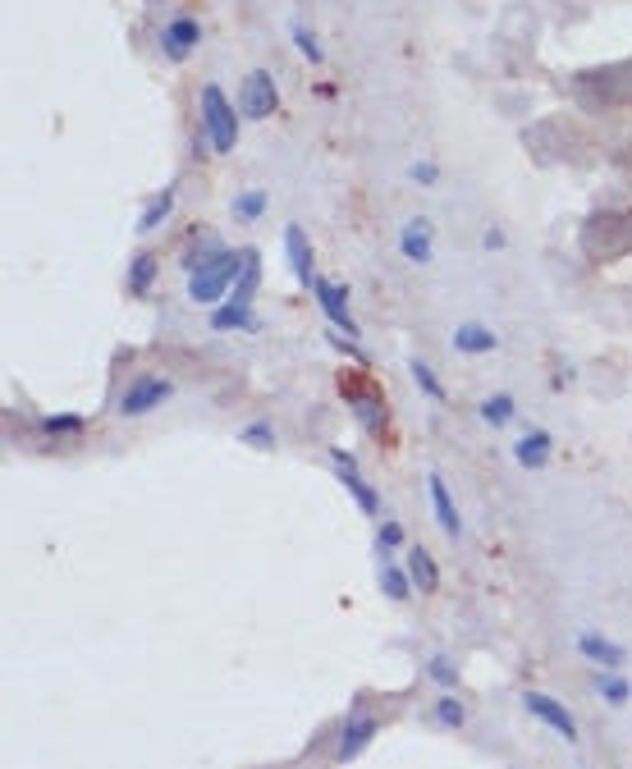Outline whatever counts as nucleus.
I'll use <instances>...</instances> for the list:
<instances>
[{"instance_id": "nucleus-26", "label": "nucleus", "mask_w": 632, "mask_h": 769, "mask_svg": "<svg viewBox=\"0 0 632 769\" xmlns=\"http://www.w3.org/2000/svg\"><path fill=\"white\" fill-rule=\"evenodd\" d=\"M42 426L51 435H60V431H83V417L78 412H51V417H42Z\"/></svg>"}, {"instance_id": "nucleus-11", "label": "nucleus", "mask_w": 632, "mask_h": 769, "mask_svg": "<svg viewBox=\"0 0 632 769\" xmlns=\"http://www.w3.org/2000/svg\"><path fill=\"white\" fill-rule=\"evenodd\" d=\"M330 463H335L339 481H344V486H349L353 495H358V509H362V513H376V495H371V486L358 477V467H353V458L344 454V449H335V454H330Z\"/></svg>"}, {"instance_id": "nucleus-30", "label": "nucleus", "mask_w": 632, "mask_h": 769, "mask_svg": "<svg viewBox=\"0 0 632 769\" xmlns=\"http://www.w3.org/2000/svg\"><path fill=\"white\" fill-rule=\"evenodd\" d=\"M376 541H381L385 550H394V545L404 541V527H399V522H381V536H376Z\"/></svg>"}, {"instance_id": "nucleus-10", "label": "nucleus", "mask_w": 632, "mask_h": 769, "mask_svg": "<svg viewBox=\"0 0 632 769\" xmlns=\"http://www.w3.org/2000/svg\"><path fill=\"white\" fill-rule=\"evenodd\" d=\"M197 37H202V28H197V19H170L161 33V46L170 60H184L188 51L197 46Z\"/></svg>"}, {"instance_id": "nucleus-14", "label": "nucleus", "mask_w": 632, "mask_h": 769, "mask_svg": "<svg viewBox=\"0 0 632 769\" xmlns=\"http://www.w3.org/2000/svg\"><path fill=\"white\" fill-rule=\"evenodd\" d=\"M495 344H500V339H495V330H486V325H477V321H468V325H458V330H454V348H458V353H468V358L491 353Z\"/></svg>"}, {"instance_id": "nucleus-16", "label": "nucleus", "mask_w": 632, "mask_h": 769, "mask_svg": "<svg viewBox=\"0 0 632 769\" xmlns=\"http://www.w3.org/2000/svg\"><path fill=\"white\" fill-rule=\"evenodd\" d=\"M550 449H555V440H550L545 431H527L523 440H518V449H513V458H518L523 467H545L550 463Z\"/></svg>"}, {"instance_id": "nucleus-5", "label": "nucleus", "mask_w": 632, "mask_h": 769, "mask_svg": "<svg viewBox=\"0 0 632 769\" xmlns=\"http://www.w3.org/2000/svg\"><path fill=\"white\" fill-rule=\"evenodd\" d=\"M170 394H175V385H170L165 376H138L129 390H124L120 412H124V417H142V412H152L156 403H165Z\"/></svg>"}, {"instance_id": "nucleus-7", "label": "nucleus", "mask_w": 632, "mask_h": 769, "mask_svg": "<svg viewBox=\"0 0 632 769\" xmlns=\"http://www.w3.org/2000/svg\"><path fill=\"white\" fill-rule=\"evenodd\" d=\"M376 737V719L362 715V710H349L344 715V728H339V760H358L362 751H367V742Z\"/></svg>"}, {"instance_id": "nucleus-31", "label": "nucleus", "mask_w": 632, "mask_h": 769, "mask_svg": "<svg viewBox=\"0 0 632 769\" xmlns=\"http://www.w3.org/2000/svg\"><path fill=\"white\" fill-rule=\"evenodd\" d=\"M358 417H362V426H376V417H381V408H376V403H358Z\"/></svg>"}, {"instance_id": "nucleus-20", "label": "nucleus", "mask_w": 632, "mask_h": 769, "mask_svg": "<svg viewBox=\"0 0 632 769\" xmlns=\"http://www.w3.org/2000/svg\"><path fill=\"white\" fill-rule=\"evenodd\" d=\"M481 417H486L491 426H509L513 422V399L509 394H491V399L481 403Z\"/></svg>"}, {"instance_id": "nucleus-9", "label": "nucleus", "mask_w": 632, "mask_h": 769, "mask_svg": "<svg viewBox=\"0 0 632 769\" xmlns=\"http://www.w3.org/2000/svg\"><path fill=\"white\" fill-rule=\"evenodd\" d=\"M312 293H316V303H321V312H326L335 325H344V335L349 339H358V325H353V316H349V298H344V289L330 284V280H316Z\"/></svg>"}, {"instance_id": "nucleus-15", "label": "nucleus", "mask_w": 632, "mask_h": 769, "mask_svg": "<svg viewBox=\"0 0 632 769\" xmlns=\"http://www.w3.org/2000/svg\"><path fill=\"white\" fill-rule=\"evenodd\" d=\"M404 257L417 261V266H426L431 261V220H408L404 225Z\"/></svg>"}, {"instance_id": "nucleus-8", "label": "nucleus", "mask_w": 632, "mask_h": 769, "mask_svg": "<svg viewBox=\"0 0 632 769\" xmlns=\"http://www.w3.org/2000/svg\"><path fill=\"white\" fill-rule=\"evenodd\" d=\"M426 495H431V509H436L440 531H445L449 541H458V536H463V518H458V509H454V499H449V486H445L440 472H426Z\"/></svg>"}, {"instance_id": "nucleus-27", "label": "nucleus", "mask_w": 632, "mask_h": 769, "mask_svg": "<svg viewBox=\"0 0 632 769\" xmlns=\"http://www.w3.org/2000/svg\"><path fill=\"white\" fill-rule=\"evenodd\" d=\"M243 445H257V449H275V431H271V422H252L248 431H243Z\"/></svg>"}, {"instance_id": "nucleus-4", "label": "nucleus", "mask_w": 632, "mask_h": 769, "mask_svg": "<svg viewBox=\"0 0 632 769\" xmlns=\"http://www.w3.org/2000/svg\"><path fill=\"white\" fill-rule=\"evenodd\" d=\"M275 106H280L275 78L266 74V69H252V74L243 78V87H239V110L248 115V120H266Z\"/></svg>"}, {"instance_id": "nucleus-2", "label": "nucleus", "mask_w": 632, "mask_h": 769, "mask_svg": "<svg viewBox=\"0 0 632 769\" xmlns=\"http://www.w3.org/2000/svg\"><path fill=\"white\" fill-rule=\"evenodd\" d=\"M202 129H207V147L211 152H229L234 138H239V115L229 106V97L216 83L202 87Z\"/></svg>"}, {"instance_id": "nucleus-12", "label": "nucleus", "mask_w": 632, "mask_h": 769, "mask_svg": "<svg viewBox=\"0 0 632 769\" xmlns=\"http://www.w3.org/2000/svg\"><path fill=\"white\" fill-rule=\"evenodd\" d=\"M284 248H289V266H294V275L303 284H316V275H312V248H307V234L298 225H289L284 229Z\"/></svg>"}, {"instance_id": "nucleus-21", "label": "nucleus", "mask_w": 632, "mask_h": 769, "mask_svg": "<svg viewBox=\"0 0 632 769\" xmlns=\"http://www.w3.org/2000/svg\"><path fill=\"white\" fill-rule=\"evenodd\" d=\"M170 206H175V193H170V188H165L161 197H152V206H147V216L138 220V229H142V234H152V229L161 225L165 216H170Z\"/></svg>"}, {"instance_id": "nucleus-25", "label": "nucleus", "mask_w": 632, "mask_h": 769, "mask_svg": "<svg viewBox=\"0 0 632 769\" xmlns=\"http://www.w3.org/2000/svg\"><path fill=\"white\" fill-rule=\"evenodd\" d=\"M266 211V193H243L239 202H234V216L239 220H257Z\"/></svg>"}, {"instance_id": "nucleus-22", "label": "nucleus", "mask_w": 632, "mask_h": 769, "mask_svg": "<svg viewBox=\"0 0 632 769\" xmlns=\"http://www.w3.org/2000/svg\"><path fill=\"white\" fill-rule=\"evenodd\" d=\"M413 380H417V385H422V394H426V399L445 403V385H440V380H436V371L426 367L422 358H413Z\"/></svg>"}, {"instance_id": "nucleus-3", "label": "nucleus", "mask_w": 632, "mask_h": 769, "mask_svg": "<svg viewBox=\"0 0 632 769\" xmlns=\"http://www.w3.org/2000/svg\"><path fill=\"white\" fill-rule=\"evenodd\" d=\"M257 275H262V261H257V252H243V271H239V289H234V298H229L225 307H220L216 316H211V330H234V325H257L252 321V293H257Z\"/></svg>"}, {"instance_id": "nucleus-13", "label": "nucleus", "mask_w": 632, "mask_h": 769, "mask_svg": "<svg viewBox=\"0 0 632 769\" xmlns=\"http://www.w3.org/2000/svg\"><path fill=\"white\" fill-rule=\"evenodd\" d=\"M578 650L587 655V660L605 664V669H619V664L628 660V650L614 646V641H605V637H596V632H582V637H578Z\"/></svg>"}, {"instance_id": "nucleus-17", "label": "nucleus", "mask_w": 632, "mask_h": 769, "mask_svg": "<svg viewBox=\"0 0 632 769\" xmlns=\"http://www.w3.org/2000/svg\"><path fill=\"white\" fill-rule=\"evenodd\" d=\"M408 573H413L417 591H436L440 586V573H436V559L422 550V545H413V554H408Z\"/></svg>"}, {"instance_id": "nucleus-32", "label": "nucleus", "mask_w": 632, "mask_h": 769, "mask_svg": "<svg viewBox=\"0 0 632 769\" xmlns=\"http://www.w3.org/2000/svg\"><path fill=\"white\" fill-rule=\"evenodd\" d=\"M413 179H422V184H436V165H413Z\"/></svg>"}, {"instance_id": "nucleus-29", "label": "nucleus", "mask_w": 632, "mask_h": 769, "mask_svg": "<svg viewBox=\"0 0 632 769\" xmlns=\"http://www.w3.org/2000/svg\"><path fill=\"white\" fill-rule=\"evenodd\" d=\"M294 42H298V51H303L307 60H326V55H321V46H316V37L307 33V28H298V23H294Z\"/></svg>"}, {"instance_id": "nucleus-23", "label": "nucleus", "mask_w": 632, "mask_h": 769, "mask_svg": "<svg viewBox=\"0 0 632 769\" xmlns=\"http://www.w3.org/2000/svg\"><path fill=\"white\" fill-rule=\"evenodd\" d=\"M596 687H600V696H605V701L610 705H623L628 701V678H619V673H605V678H596Z\"/></svg>"}, {"instance_id": "nucleus-19", "label": "nucleus", "mask_w": 632, "mask_h": 769, "mask_svg": "<svg viewBox=\"0 0 632 769\" xmlns=\"http://www.w3.org/2000/svg\"><path fill=\"white\" fill-rule=\"evenodd\" d=\"M152 280H156V257H133V271H129V284L133 293H152Z\"/></svg>"}, {"instance_id": "nucleus-1", "label": "nucleus", "mask_w": 632, "mask_h": 769, "mask_svg": "<svg viewBox=\"0 0 632 769\" xmlns=\"http://www.w3.org/2000/svg\"><path fill=\"white\" fill-rule=\"evenodd\" d=\"M188 298L193 303H216L220 293L234 284V275L243 271V252H207L188 266Z\"/></svg>"}, {"instance_id": "nucleus-24", "label": "nucleus", "mask_w": 632, "mask_h": 769, "mask_svg": "<svg viewBox=\"0 0 632 769\" xmlns=\"http://www.w3.org/2000/svg\"><path fill=\"white\" fill-rule=\"evenodd\" d=\"M426 673H431V683H440V687H454L458 683V669H454V660H449V655H431V660H426Z\"/></svg>"}, {"instance_id": "nucleus-18", "label": "nucleus", "mask_w": 632, "mask_h": 769, "mask_svg": "<svg viewBox=\"0 0 632 769\" xmlns=\"http://www.w3.org/2000/svg\"><path fill=\"white\" fill-rule=\"evenodd\" d=\"M376 582H381V591H385L390 600H408V577L399 573L390 559H381V573H376Z\"/></svg>"}, {"instance_id": "nucleus-28", "label": "nucleus", "mask_w": 632, "mask_h": 769, "mask_svg": "<svg viewBox=\"0 0 632 769\" xmlns=\"http://www.w3.org/2000/svg\"><path fill=\"white\" fill-rule=\"evenodd\" d=\"M436 719H440V724H445V728H463V719H468V710H463V705H458V701H449V696H445V701L436 705Z\"/></svg>"}, {"instance_id": "nucleus-6", "label": "nucleus", "mask_w": 632, "mask_h": 769, "mask_svg": "<svg viewBox=\"0 0 632 769\" xmlns=\"http://www.w3.org/2000/svg\"><path fill=\"white\" fill-rule=\"evenodd\" d=\"M523 710L527 715H536L541 724H550L564 742H578V724H573V715H568L564 705L555 701V696H545V692H523Z\"/></svg>"}]
</instances>
